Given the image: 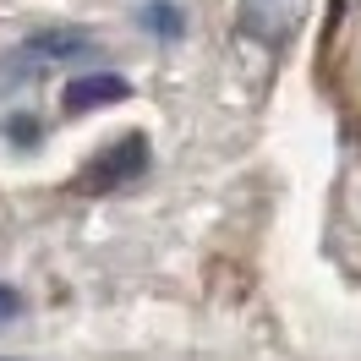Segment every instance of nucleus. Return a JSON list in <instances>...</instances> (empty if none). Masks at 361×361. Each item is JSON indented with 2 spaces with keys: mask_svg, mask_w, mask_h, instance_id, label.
<instances>
[{
  "mask_svg": "<svg viewBox=\"0 0 361 361\" xmlns=\"http://www.w3.org/2000/svg\"><path fill=\"white\" fill-rule=\"evenodd\" d=\"M142 170H148V137H121L115 148H104V154L77 176V192H82V197H99V192H115V186L137 180Z\"/></svg>",
  "mask_w": 361,
  "mask_h": 361,
  "instance_id": "nucleus-1",
  "label": "nucleus"
},
{
  "mask_svg": "<svg viewBox=\"0 0 361 361\" xmlns=\"http://www.w3.org/2000/svg\"><path fill=\"white\" fill-rule=\"evenodd\" d=\"M0 361H11V356H0Z\"/></svg>",
  "mask_w": 361,
  "mask_h": 361,
  "instance_id": "nucleus-7",
  "label": "nucleus"
},
{
  "mask_svg": "<svg viewBox=\"0 0 361 361\" xmlns=\"http://www.w3.org/2000/svg\"><path fill=\"white\" fill-rule=\"evenodd\" d=\"M295 17H301V0H241V27L269 44H279L290 33Z\"/></svg>",
  "mask_w": 361,
  "mask_h": 361,
  "instance_id": "nucleus-4",
  "label": "nucleus"
},
{
  "mask_svg": "<svg viewBox=\"0 0 361 361\" xmlns=\"http://www.w3.org/2000/svg\"><path fill=\"white\" fill-rule=\"evenodd\" d=\"M17 312H23V295L11 290V285H0V323H11Z\"/></svg>",
  "mask_w": 361,
  "mask_h": 361,
  "instance_id": "nucleus-6",
  "label": "nucleus"
},
{
  "mask_svg": "<svg viewBox=\"0 0 361 361\" xmlns=\"http://www.w3.org/2000/svg\"><path fill=\"white\" fill-rule=\"evenodd\" d=\"M99 55V44H93L88 33H77V27H49V33H39V39H27L23 44V61L27 66H49V61H93Z\"/></svg>",
  "mask_w": 361,
  "mask_h": 361,
  "instance_id": "nucleus-2",
  "label": "nucleus"
},
{
  "mask_svg": "<svg viewBox=\"0 0 361 361\" xmlns=\"http://www.w3.org/2000/svg\"><path fill=\"white\" fill-rule=\"evenodd\" d=\"M126 82L115 77V71H77L66 82V115H88V110H99V104H115V99H126Z\"/></svg>",
  "mask_w": 361,
  "mask_h": 361,
  "instance_id": "nucleus-3",
  "label": "nucleus"
},
{
  "mask_svg": "<svg viewBox=\"0 0 361 361\" xmlns=\"http://www.w3.org/2000/svg\"><path fill=\"white\" fill-rule=\"evenodd\" d=\"M142 23H148V33L176 39V33H180V11L170 6V0H154V6H142Z\"/></svg>",
  "mask_w": 361,
  "mask_h": 361,
  "instance_id": "nucleus-5",
  "label": "nucleus"
}]
</instances>
